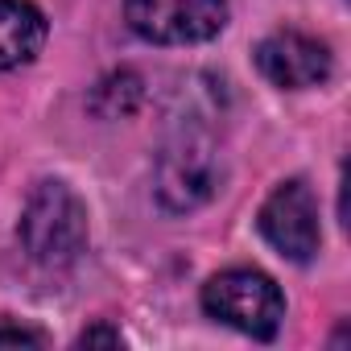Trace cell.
I'll return each mask as SVG.
<instances>
[{
    "mask_svg": "<svg viewBox=\"0 0 351 351\" xmlns=\"http://www.w3.org/2000/svg\"><path fill=\"white\" fill-rule=\"evenodd\" d=\"M203 310L252 339H277L285 322V298L277 281L261 269H228L203 285Z\"/></svg>",
    "mask_w": 351,
    "mask_h": 351,
    "instance_id": "7a4b0ae2",
    "label": "cell"
},
{
    "mask_svg": "<svg viewBox=\"0 0 351 351\" xmlns=\"http://www.w3.org/2000/svg\"><path fill=\"white\" fill-rule=\"evenodd\" d=\"M95 343L120 347L124 339H120V330H112V326H91V330H83V335H79V347H95Z\"/></svg>",
    "mask_w": 351,
    "mask_h": 351,
    "instance_id": "9c48e42d",
    "label": "cell"
},
{
    "mask_svg": "<svg viewBox=\"0 0 351 351\" xmlns=\"http://www.w3.org/2000/svg\"><path fill=\"white\" fill-rule=\"evenodd\" d=\"M136 104H141V79L128 75V71L104 79V83L95 87V99H91V108H95L99 116H128Z\"/></svg>",
    "mask_w": 351,
    "mask_h": 351,
    "instance_id": "ba28073f",
    "label": "cell"
},
{
    "mask_svg": "<svg viewBox=\"0 0 351 351\" xmlns=\"http://www.w3.org/2000/svg\"><path fill=\"white\" fill-rule=\"evenodd\" d=\"M124 21L153 46H195L228 25V0H124Z\"/></svg>",
    "mask_w": 351,
    "mask_h": 351,
    "instance_id": "277c9868",
    "label": "cell"
},
{
    "mask_svg": "<svg viewBox=\"0 0 351 351\" xmlns=\"http://www.w3.org/2000/svg\"><path fill=\"white\" fill-rule=\"evenodd\" d=\"M219 191V153L199 128H178L157 157V199L165 211L182 215L203 207Z\"/></svg>",
    "mask_w": 351,
    "mask_h": 351,
    "instance_id": "3957f363",
    "label": "cell"
},
{
    "mask_svg": "<svg viewBox=\"0 0 351 351\" xmlns=\"http://www.w3.org/2000/svg\"><path fill=\"white\" fill-rule=\"evenodd\" d=\"M17 236L29 261L46 269H62L79 261V252L87 248V207L66 182H42L25 199Z\"/></svg>",
    "mask_w": 351,
    "mask_h": 351,
    "instance_id": "6da1fadb",
    "label": "cell"
},
{
    "mask_svg": "<svg viewBox=\"0 0 351 351\" xmlns=\"http://www.w3.org/2000/svg\"><path fill=\"white\" fill-rule=\"evenodd\" d=\"M256 228H261V236H265L285 261H298V265L314 261V256H318V244H322L314 191H310L302 178L281 182V186L265 199V207H261V215H256Z\"/></svg>",
    "mask_w": 351,
    "mask_h": 351,
    "instance_id": "5b68a950",
    "label": "cell"
},
{
    "mask_svg": "<svg viewBox=\"0 0 351 351\" xmlns=\"http://www.w3.org/2000/svg\"><path fill=\"white\" fill-rule=\"evenodd\" d=\"M46 17L29 0H0V71L25 66L46 46Z\"/></svg>",
    "mask_w": 351,
    "mask_h": 351,
    "instance_id": "52a82bcc",
    "label": "cell"
},
{
    "mask_svg": "<svg viewBox=\"0 0 351 351\" xmlns=\"http://www.w3.org/2000/svg\"><path fill=\"white\" fill-rule=\"evenodd\" d=\"M256 71L281 91L318 87L330 79V46L302 29H277L256 46Z\"/></svg>",
    "mask_w": 351,
    "mask_h": 351,
    "instance_id": "8992f818",
    "label": "cell"
},
{
    "mask_svg": "<svg viewBox=\"0 0 351 351\" xmlns=\"http://www.w3.org/2000/svg\"><path fill=\"white\" fill-rule=\"evenodd\" d=\"M0 343H13V347H42V335H38V330H25V326H21V330L9 326V330H0Z\"/></svg>",
    "mask_w": 351,
    "mask_h": 351,
    "instance_id": "30bf717a",
    "label": "cell"
}]
</instances>
